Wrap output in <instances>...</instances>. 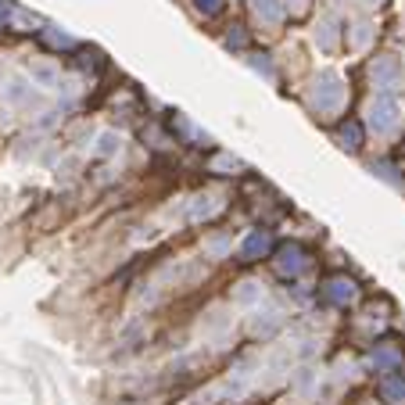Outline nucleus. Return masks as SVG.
Instances as JSON below:
<instances>
[{
    "mask_svg": "<svg viewBox=\"0 0 405 405\" xmlns=\"http://www.w3.org/2000/svg\"><path fill=\"white\" fill-rule=\"evenodd\" d=\"M384 395H388L391 402L395 398H405V380H398V377L395 380H384Z\"/></svg>",
    "mask_w": 405,
    "mask_h": 405,
    "instance_id": "10",
    "label": "nucleus"
},
{
    "mask_svg": "<svg viewBox=\"0 0 405 405\" xmlns=\"http://www.w3.org/2000/svg\"><path fill=\"white\" fill-rule=\"evenodd\" d=\"M115 147H119V140H115L112 133H108V137H101V155H112Z\"/></svg>",
    "mask_w": 405,
    "mask_h": 405,
    "instance_id": "14",
    "label": "nucleus"
},
{
    "mask_svg": "<svg viewBox=\"0 0 405 405\" xmlns=\"http://www.w3.org/2000/svg\"><path fill=\"white\" fill-rule=\"evenodd\" d=\"M216 208H219L216 198H198V205H194V219H208Z\"/></svg>",
    "mask_w": 405,
    "mask_h": 405,
    "instance_id": "9",
    "label": "nucleus"
},
{
    "mask_svg": "<svg viewBox=\"0 0 405 405\" xmlns=\"http://www.w3.org/2000/svg\"><path fill=\"white\" fill-rule=\"evenodd\" d=\"M341 137H345L348 147H359V126H345V133H341Z\"/></svg>",
    "mask_w": 405,
    "mask_h": 405,
    "instance_id": "13",
    "label": "nucleus"
},
{
    "mask_svg": "<svg viewBox=\"0 0 405 405\" xmlns=\"http://www.w3.org/2000/svg\"><path fill=\"white\" fill-rule=\"evenodd\" d=\"M302 266H305V255H302V248H284V251H280V262H276V269H280L284 276L302 273Z\"/></svg>",
    "mask_w": 405,
    "mask_h": 405,
    "instance_id": "3",
    "label": "nucleus"
},
{
    "mask_svg": "<svg viewBox=\"0 0 405 405\" xmlns=\"http://www.w3.org/2000/svg\"><path fill=\"white\" fill-rule=\"evenodd\" d=\"M201 8H205V11H216L219 4H216V0H201Z\"/></svg>",
    "mask_w": 405,
    "mask_h": 405,
    "instance_id": "16",
    "label": "nucleus"
},
{
    "mask_svg": "<svg viewBox=\"0 0 405 405\" xmlns=\"http://www.w3.org/2000/svg\"><path fill=\"white\" fill-rule=\"evenodd\" d=\"M259 294H262V287H259V284H244V287H241L237 294H233V298H237L241 305H248V302H255Z\"/></svg>",
    "mask_w": 405,
    "mask_h": 405,
    "instance_id": "11",
    "label": "nucleus"
},
{
    "mask_svg": "<svg viewBox=\"0 0 405 405\" xmlns=\"http://www.w3.org/2000/svg\"><path fill=\"white\" fill-rule=\"evenodd\" d=\"M33 79H40L44 87H54V83H58V72H54V65H33Z\"/></svg>",
    "mask_w": 405,
    "mask_h": 405,
    "instance_id": "7",
    "label": "nucleus"
},
{
    "mask_svg": "<svg viewBox=\"0 0 405 405\" xmlns=\"http://www.w3.org/2000/svg\"><path fill=\"white\" fill-rule=\"evenodd\" d=\"M327 294H330V302L345 305V302H352V298H355V287H352V280H330Z\"/></svg>",
    "mask_w": 405,
    "mask_h": 405,
    "instance_id": "4",
    "label": "nucleus"
},
{
    "mask_svg": "<svg viewBox=\"0 0 405 405\" xmlns=\"http://www.w3.org/2000/svg\"><path fill=\"white\" fill-rule=\"evenodd\" d=\"M373 79L380 83V87H391V83L398 79V65H395V61H377V65H373Z\"/></svg>",
    "mask_w": 405,
    "mask_h": 405,
    "instance_id": "5",
    "label": "nucleus"
},
{
    "mask_svg": "<svg viewBox=\"0 0 405 405\" xmlns=\"http://www.w3.org/2000/svg\"><path fill=\"white\" fill-rule=\"evenodd\" d=\"M8 18H15V11H11V4H4V0H0V22H8Z\"/></svg>",
    "mask_w": 405,
    "mask_h": 405,
    "instance_id": "15",
    "label": "nucleus"
},
{
    "mask_svg": "<svg viewBox=\"0 0 405 405\" xmlns=\"http://www.w3.org/2000/svg\"><path fill=\"white\" fill-rule=\"evenodd\" d=\"M266 251H269V237H266V233H255V237H248V244H244L248 259H255V255H266Z\"/></svg>",
    "mask_w": 405,
    "mask_h": 405,
    "instance_id": "6",
    "label": "nucleus"
},
{
    "mask_svg": "<svg viewBox=\"0 0 405 405\" xmlns=\"http://www.w3.org/2000/svg\"><path fill=\"white\" fill-rule=\"evenodd\" d=\"M395 359H398V355H395L391 348H384V352H377V355H373V362H377V366H391Z\"/></svg>",
    "mask_w": 405,
    "mask_h": 405,
    "instance_id": "12",
    "label": "nucleus"
},
{
    "mask_svg": "<svg viewBox=\"0 0 405 405\" xmlns=\"http://www.w3.org/2000/svg\"><path fill=\"white\" fill-rule=\"evenodd\" d=\"M316 104H319V108H337V104H341V97H345V90H341V79L337 76H323V79H319L316 83Z\"/></svg>",
    "mask_w": 405,
    "mask_h": 405,
    "instance_id": "1",
    "label": "nucleus"
},
{
    "mask_svg": "<svg viewBox=\"0 0 405 405\" xmlns=\"http://www.w3.org/2000/svg\"><path fill=\"white\" fill-rule=\"evenodd\" d=\"M255 11H259L262 18H269V22H276V18H280V8H276V0H255Z\"/></svg>",
    "mask_w": 405,
    "mask_h": 405,
    "instance_id": "8",
    "label": "nucleus"
},
{
    "mask_svg": "<svg viewBox=\"0 0 405 405\" xmlns=\"http://www.w3.org/2000/svg\"><path fill=\"white\" fill-rule=\"evenodd\" d=\"M395 119H398V112H395V104L391 101H373L370 104V122H373V130H391L395 126Z\"/></svg>",
    "mask_w": 405,
    "mask_h": 405,
    "instance_id": "2",
    "label": "nucleus"
}]
</instances>
